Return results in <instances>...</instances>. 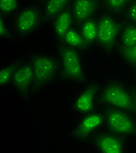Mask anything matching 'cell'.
<instances>
[{"label":"cell","mask_w":136,"mask_h":153,"mask_svg":"<svg viewBox=\"0 0 136 153\" xmlns=\"http://www.w3.org/2000/svg\"><path fill=\"white\" fill-rule=\"evenodd\" d=\"M61 40L63 44L76 48L79 51L86 50L89 47L86 44L83 35L81 34L80 31L73 26L66 33V35L63 37Z\"/></svg>","instance_id":"cell-13"},{"label":"cell","mask_w":136,"mask_h":153,"mask_svg":"<svg viewBox=\"0 0 136 153\" xmlns=\"http://www.w3.org/2000/svg\"><path fill=\"white\" fill-rule=\"evenodd\" d=\"M71 0H45L43 14L46 19H54L58 14L68 8Z\"/></svg>","instance_id":"cell-16"},{"label":"cell","mask_w":136,"mask_h":153,"mask_svg":"<svg viewBox=\"0 0 136 153\" xmlns=\"http://www.w3.org/2000/svg\"><path fill=\"white\" fill-rule=\"evenodd\" d=\"M97 9V0H74L72 5L74 21L79 24L83 23L84 21L92 18Z\"/></svg>","instance_id":"cell-11"},{"label":"cell","mask_w":136,"mask_h":153,"mask_svg":"<svg viewBox=\"0 0 136 153\" xmlns=\"http://www.w3.org/2000/svg\"><path fill=\"white\" fill-rule=\"evenodd\" d=\"M126 139L111 130L100 131L95 134L93 145L101 153H124L126 152Z\"/></svg>","instance_id":"cell-9"},{"label":"cell","mask_w":136,"mask_h":153,"mask_svg":"<svg viewBox=\"0 0 136 153\" xmlns=\"http://www.w3.org/2000/svg\"><path fill=\"white\" fill-rule=\"evenodd\" d=\"M120 57L124 64L130 68H136V44L127 48L120 49Z\"/></svg>","instance_id":"cell-17"},{"label":"cell","mask_w":136,"mask_h":153,"mask_svg":"<svg viewBox=\"0 0 136 153\" xmlns=\"http://www.w3.org/2000/svg\"><path fill=\"white\" fill-rule=\"evenodd\" d=\"M41 19L42 13L37 6L33 4L26 5L18 11L15 17V31L18 35H29L38 29Z\"/></svg>","instance_id":"cell-7"},{"label":"cell","mask_w":136,"mask_h":153,"mask_svg":"<svg viewBox=\"0 0 136 153\" xmlns=\"http://www.w3.org/2000/svg\"><path fill=\"white\" fill-rule=\"evenodd\" d=\"M74 21L72 9L67 8L59 14H58L53 20V33L58 39H62L66 33L72 27Z\"/></svg>","instance_id":"cell-12"},{"label":"cell","mask_w":136,"mask_h":153,"mask_svg":"<svg viewBox=\"0 0 136 153\" xmlns=\"http://www.w3.org/2000/svg\"><path fill=\"white\" fill-rule=\"evenodd\" d=\"M34 72V88L41 89L52 82L60 70L59 61L52 55L37 53L31 59Z\"/></svg>","instance_id":"cell-3"},{"label":"cell","mask_w":136,"mask_h":153,"mask_svg":"<svg viewBox=\"0 0 136 153\" xmlns=\"http://www.w3.org/2000/svg\"><path fill=\"white\" fill-rule=\"evenodd\" d=\"M88 47L97 42L98 36V21L93 17L80 24L79 29Z\"/></svg>","instance_id":"cell-14"},{"label":"cell","mask_w":136,"mask_h":153,"mask_svg":"<svg viewBox=\"0 0 136 153\" xmlns=\"http://www.w3.org/2000/svg\"><path fill=\"white\" fill-rule=\"evenodd\" d=\"M15 68H16V66L13 64L5 65L3 68H1V70H0V85L1 86H6L11 82Z\"/></svg>","instance_id":"cell-19"},{"label":"cell","mask_w":136,"mask_h":153,"mask_svg":"<svg viewBox=\"0 0 136 153\" xmlns=\"http://www.w3.org/2000/svg\"><path fill=\"white\" fill-rule=\"evenodd\" d=\"M104 125H106L104 111L93 110L91 113L82 116V118L72 131V137L76 142L84 143L94 134H97Z\"/></svg>","instance_id":"cell-6"},{"label":"cell","mask_w":136,"mask_h":153,"mask_svg":"<svg viewBox=\"0 0 136 153\" xmlns=\"http://www.w3.org/2000/svg\"><path fill=\"white\" fill-rule=\"evenodd\" d=\"M131 0H104V4L112 13L120 12L126 9Z\"/></svg>","instance_id":"cell-18"},{"label":"cell","mask_w":136,"mask_h":153,"mask_svg":"<svg viewBox=\"0 0 136 153\" xmlns=\"http://www.w3.org/2000/svg\"><path fill=\"white\" fill-rule=\"evenodd\" d=\"M133 90V96H134V114L136 117V85L132 88Z\"/></svg>","instance_id":"cell-23"},{"label":"cell","mask_w":136,"mask_h":153,"mask_svg":"<svg viewBox=\"0 0 136 153\" xmlns=\"http://www.w3.org/2000/svg\"><path fill=\"white\" fill-rule=\"evenodd\" d=\"M19 4V0H0L1 15H10L16 12Z\"/></svg>","instance_id":"cell-20"},{"label":"cell","mask_w":136,"mask_h":153,"mask_svg":"<svg viewBox=\"0 0 136 153\" xmlns=\"http://www.w3.org/2000/svg\"><path fill=\"white\" fill-rule=\"evenodd\" d=\"M0 36L3 39L8 38L10 36V29L4 17L1 15L0 17Z\"/></svg>","instance_id":"cell-22"},{"label":"cell","mask_w":136,"mask_h":153,"mask_svg":"<svg viewBox=\"0 0 136 153\" xmlns=\"http://www.w3.org/2000/svg\"><path fill=\"white\" fill-rule=\"evenodd\" d=\"M101 85L97 82L86 83L85 88L76 95L72 102V110L80 116H85L95 110L96 100L99 99Z\"/></svg>","instance_id":"cell-8"},{"label":"cell","mask_w":136,"mask_h":153,"mask_svg":"<svg viewBox=\"0 0 136 153\" xmlns=\"http://www.w3.org/2000/svg\"><path fill=\"white\" fill-rule=\"evenodd\" d=\"M58 61L62 76L71 82L87 83V75L80 51L61 44L58 47Z\"/></svg>","instance_id":"cell-2"},{"label":"cell","mask_w":136,"mask_h":153,"mask_svg":"<svg viewBox=\"0 0 136 153\" xmlns=\"http://www.w3.org/2000/svg\"><path fill=\"white\" fill-rule=\"evenodd\" d=\"M126 14L128 21L136 25V0L129 3L126 9Z\"/></svg>","instance_id":"cell-21"},{"label":"cell","mask_w":136,"mask_h":153,"mask_svg":"<svg viewBox=\"0 0 136 153\" xmlns=\"http://www.w3.org/2000/svg\"><path fill=\"white\" fill-rule=\"evenodd\" d=\"M98 21L97 44L106 53H111L120 39V25L112 12L101 14Z\"/></svg>","instance_id":"cell-5"},{"label":"cell","mask_w":136,"mask_h":153,"mask_svg":"<svg viewBox=\"0 0 136 153\" xmlns=\"http://www.w3.org/2000/svg\"><path fill=\"white\" fill-rule=\"evenodd\" d=\"M11 83L15 89L22 94H26L34 88V72L31 61L16 66Z\"/></svg>","instance_id":"cell-10"},{"label":"cell","mask_w":136,"mask_h":153,"mask_svg":"<svg viewBox=\"0 0 136 153\" xmlns=\"http://www.w3.org/2000/svg\"><path fill=\"white\" fill-rule=\"evenodd\" d=\"M120 49L132 47L136 44V25L128 21L120 28Z\"/></svg>","instance_id":"cell-15"},{"label":"cell","mask_w":136,"mask_h":153,"mask_svg":"<svg viewBox=\"0 0 136 153\" xmlns=\"http://www.w3.org/2000/svg\"><path fill=\"white\" fill-rule=\"evenodd\" d=\"M99 101L106 108H118L134 114L133 90L122 81L109 80L101 87Z\"/></svg>","instance_id":"cell-1"},{"label":"cell","mask_w":136,"mask_h":153,"mask_svg":"<svg viewBox=\"0 0 136 153\" xmlns=\"http://www.w3.org/2000/svg\"><path fill=\"white\" fill-rule=\"evenodd\" d=\"M107 129L126 139L136 138V117L133 113L118 108L104 110Z\"/></svg>","instance_id":"cell-4"}]
</instances>
